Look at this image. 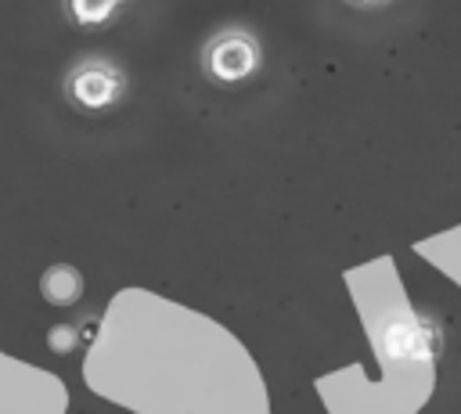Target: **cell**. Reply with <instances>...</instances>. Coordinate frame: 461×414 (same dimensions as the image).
<instances>
[{"label":"cell","mask_w":461,"mask_h":414,"mask_svg":"<svg viewBox=\"0 0 461 414\" xmlns=\"http://www.w3.org/2000/svg\"><path fill=\"white\" fill-rule=\"evenodd\" d=\"M65 97L83 112H104L126 94V76L108 58H83L65 72Z\"/></svg>","instance_id":"6da1fadb"},{"label":"cell","mask_w":461,"mask_h":414,"mask_svg":"<svg viewBox=\"0 0 461 414\" xmlns=\"http://www.w3.org/2000/svg\"><path fill=\"white\" fill-rule=\"evenodd\" d=\"M205 68L220 83H238L256 68V47L241 32H223L205 50Z\"/></svg>","instance_id":"7a4b0ae2"},{"label":"cell","mask_w":461,"mask_h":414,"mask_svg":"<svg viewBox=\"0 0 461 414\" xmlns=\"http://www.w3.org/2000/svg\"><path fill=\"white\" fill-rule=\"evenodd\" d=\"M40 292H43V299L54 302V306H72V302H79V295H83V274H79L76 266H68V263H54V266L43 270Z\"/></svg>","instance_id":"3957f363"},{"label":"cell","mask_w":461,"mask_h":414,"mask_svg":"<svg viewBox=\"0 0 461 414\" xmlns=\"http://www.w3.org/2000/svg\"><path fill=\"white\" fill-rule=\"evenodd\" d=\"M130 0H61L65 7V18L79 29H101L108 25Z\"/></svg>","instance_id":"277c9868"},{"label":"cell","mask_w":461,"mask_h":414,"mask_svg":"<svg viewBox=\"0 0 461 414\" xmlns=\"http://www.w3.org/2000/svg\"><path fill=\"white\" fill-rule=\"evenodd\" d=\"M47 346H50L54 353H72V346H76V328H72V324H54L50 335H47Z\"/></svg>","instance_id":"5b68a950"},{"label":"cell","mask_w":461,"mask_h":414,"mask_svg":"<svg viewBox=\"0 0 461 414\" xmlns=\"http://www.w3.org/2000/svg\"><path fill=\"white\" fill-rule=\"evenodd\" d=\"M418 338H421V335H418L414 328H393V335H389V346H393V353H411Z\"/></svg>","instance_id":"8992f818"},{"label":"cell","mask_w":461,"mask_h":414,"mask_svg":"<svg viewBox=\"0 0 461 414\" xmlns=\"http://www.w3.org/2000/svg\"><path fill=\"white\" fill-rule=\"evenodd\" d=\"M353 4H378V0H353Z\"/></svg>","instance_id":"52a82bcc"}]
</instances>
